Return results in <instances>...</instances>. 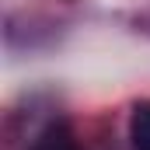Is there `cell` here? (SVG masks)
Masks as SVG:
<instances>
[{"mask_svg":"<svg viewBox=\"0 0 150 150\" xmlns=\"http://www.w3.org/2000/svg\"><path fill=\"white\" fill-rule=\"evenodd\" d=\"M28 150H77V140H74V133H70L67 126H52V129H45Z\"/></svg>","mask_w":150,"mask_h":150,"instance_id":"7a4b0ae2","label":"cell"},{"mask_svg":"<svg viewBox=\"0 0 150 150\" xmlns=\"http://www.w3.org/2000/svg\"><path fill=\"white\" fill-rule=\"evenodd\" d=\"M129 136L136 150H150V101H140L129 119Z\"/></svg>","mask_w":150,"mask_h":150,"instance_id":"6da1fadb","label":"cell"}]
</instances>
